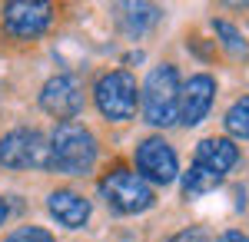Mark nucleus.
<instances>
[{
  "mask_svg": "<svg viewBox=\"0 0 249 242\" xmlns=\"http://www.w3.org/2000/svg\"><path fill=\"white\" fill-rule=\"evenodd\" d=\"M3 242H57L47 229H40V225H23L17 232H10Z\"/></svg>",
  "mask_w": 249,
  "mask_h": 242,
  "instance_id": "obj_16",
  "label": "nucleus"
},
{
  "mask_svg": "<svg viewBox=\"0 0 249 242\" xmlns=\"http://www.w3.org/2000/svg\"><path fill=\"white\" fill-rule=\"evenodd\" d=\"M100 196L107 199V206L113 209L116 216H136V212H146L156 203L153 186L143 183L136 173L130 169H113L100 179Z\"/></svg>",
  "mask_w": 249,
  "mask_h": 242,
  "instance_id": "obj_3",
  "label": "nucleus"
},
{
  "mask_svg": "<svg viewBox=\"0 0 249 242\" xmlns=\"http://www.w3.org/2000/svg\"><path fill=\"white\" fill-rule=\"evenodd\" d=\"M47 209H50V216L57 219L60 225H67V229H83L87 219H90V199H83L80 192L73 189H57V192H50L47 196Z\"/></svg>",
  "mask_w": 249,
  "mask_h": 242,
  "instance_id": "obj_10",
  "label": "nucleus"
},
{
  "mask_svg": "<svg viewBox=\"0 0 249 242\" xmlns=\"http://www.w3.org/2000/svg\"><path fill=\"white\" fill-rule=\"evenodd\" d=\"M136 176L156 186H166L179 176V159L163 136H150L136 146Z\"/></svg>",
  "mask_w": 249,
  "mask_h": 242,
  "instance_id": "obj_6",
  "label": "nucleus"
},
{
  "mask_svg": "<svg viewBox=\"0 0 249 242\" xmlns=\"http://www.w3.org/2000/svg\"><path fill=\"white\" fill-rule=\"evenodd\" d=\"M213 27H216V34L223 37V47H226L230 53H236V56H246V43H243V37L236 34V27H232V23H226V20H216Z\"/></svg>",
  "mask_w": 249,
  "mask_h": 242,
  "instance_id": "obj_15",
  "label": "nucleus"
},
{
  "mask_svg": "<svg viewBox=\"0 0 249 242\" xmlns=\"http://www.w3.org/2000/svg\"><path fill=\"white\" fill-rule=\"evenodd\" d=\"M53 17V7L43 0H10L3 3V30L17 40H34L40 37Z\"/></svg>",
  "mask_w": 249,
  "mask_h": 242,
  "instance_id": "obj_8",
  "label": "nucleus"
},
{
  "mask_svg": "<svg viewBox=\"0 0 249 242\" xmlns=\"http://www.w3.org/2000/svg\"><path fill=\"white\" fill-rule=\"evenodd\" d=\"M0 163L7 169H50V139L37 130H14L0 139Z\"/></svg>",
  "mask_w": 249,
  "mask_h": 242,
  "instance_id": "obj_5",
  "label": "nucleus"
},
{
  "mask_svg": "<svg viewBox=\"0 0 249 242\" xmlns=\"http://www.w3.org/2000/svg\"><path fill=\"white\" fill-rule=\"evenodd\" d=\"M193 163H199V166L226 176V173L239 163V149H236L232 139H223V136L216 139V136H210V139H203V143L196 146V159H193Z\"/></svg>",
  "mask_w": 249,
  "mask_h": 242,
  "instance_id": "obj_11",
  "label": "nucleus"
},
{
  "mask_svg": "<svg viewBox=\"0 0 249 242\" xmlns=\"http://www.w3.org/2000/svg\"><path fill=\"white\" fill-rule=\"evenodd\" d=\"M223 126H226V133H230V136H236V139H249V96L236 100L230 110H226Z\"/></svg>",
  "mask_w": 249,
  "mask_h": 242,
  "instance_id": "obj_14",
  "label": "nucleus"
},
{
  "mask_svg": "<svg viewBox=\"0 0 249 242\" xmlns=\"http://www.w3.org/2000/svg\"><path fill=\"white\" fill-rule=\"evenodd\" d=\"M140 103H143L146 123L173 126L176 113H179V73H176V67H170V63L153 67L150 76H146V83H143Z\"/></svg>",
  "mask_w": 249,
  "mask_h": 242,
  "instance_id": "obj_2",
  "label": "nucleus"
},
{
  "mask_svg": "<svg viewBox=\"0 0 249 242\" xmlns=\"http://www.w3.org/2000/svg\"><path fill=\"white\" fill-rule=\"evenodd\" d=\"M213 100H216V80L210 73H196L186 80V86H179V113L176 123L183 126H199L210 113Z\"/></svg>",
  "mask_w": 249,
  "mask_h": 242,
  "instance_id": "obj_9",
  "label": "nucleus"
},
{
  "mask_svg": "<svg viewBox=\"0 0 249 242\" xmlns=\"http://www.w3.org/2000/svg\"><path fill=\"white\" fill-rule=\"evenodd\" d=\"M40 106L60 123H73V116L83 110V83L73 73L50 76L40 90Z\"/></svg>",
  "mask_w": 249,
  "mask_h": 242,
  "instance_id": "obj_7",
  "label": "nucleus"
},
{
  "mask_svg": "<svg viewBox=\"0 0 249 242\" xmlns=\"http://www.w3.org/2000/svg\"><path fill=\"white\" fill-rule=\"evenodd\" d=\"M219 242H249V236H243V232L230 229V232H223V236H219Z\"/></svg>",
  "mask_w": 249,
  "mask_h": 242,
  "instance_id": "obj_18",
  "label": "nucleus"
},
{
  "mask_svg": "<svg viewBox=\"0 0 249 242\" xmlns=\"http://www.w3.org/2000/svg\"><path fill=\"white\" fill-rule=\"evenodd\" d=\"M219 183H223V176H219V173H213V169L193 163L190 173L183 176V196H186V199H196V196H203V192H213Z\"/></svg>",
  "mask_w": 249,
  "mask_h": 242,
  "instance_id": "obj_13",
  "label": "nucleus"
},
{
  "mask_svg": "<svg viewBox=\"0 0 249 242\" xmlns=\"http://www.w3.org/2000/svg\"><path fill=\"white\" fill-rule=\"evenodd\" d=\"M7 216H10V209H7V203H3V199H0V225L7 223Z\"/></svg>",
  "mask_w": 249,
  "mask_h": 242,
  "instance_id": "obj_19",
  "label": "nucleus"
},
{
  "mask_svg": "<svg viewBox=\"0 0 249 242\" xmlns=\"http://www.w3.org/2000/svg\"><path fill=\"white\" fill-rule=\"evenodd\" d=\"M170 242H210V239H206V232L193 229V232H179V236H173Z\"/></svg>",
  "mask_w": 249,
  "mask_h": 242,
  "instance_id": "obj_17",
  "label": "nucleus"
},
{
  "mask_svg": "<svg viewBox=\"0 0 249 242\" xmlns=\"http://www.w3.org/2000/svg\"><path fill=\"white\" fill-rule=\"evenodd\" d=\"M120 14V27L130 34V37H140L143 30H150L156 20H160V7H150V3H120L116 7Z\"/></svg>",
  "mask_w": 249,
  "mask_h": 242,
  "instance_id": "obj_12",
  "label": "nucleus"
},
{
  "mask_svg": "<svg viewBox=\"0 0 249 242\" xmlns=\"http://www.w3.org/2000/svg\"><path fill=\"white\" fill-rule=\"evenodd\" d=\"M96 106L107 120L113 123H126L136 116V106H140V90H136V80L126 70H113V73L100 76L93 86Z\"/></svg>",
  "mask_w": 249,
  "mask_h": 242,
  "instance_id": "obj_4",
  "label": "nucleus"
},
{
  "mask_svg": "<svg viewBox=\"0 0 249 242\" xmlns=\"http://www.w3.org/2000/svg\"><path fill=\"white\" fill-rule=\"evenodd\" d=\"M96 163V136L80 123H57L50 133V169L63 176H83Z\"/></svg>",
  "mask_w": 249,
  "mask_h": 242,
  "instance_id": "obj_1",
  "label": "nucleus"
}]
</instances>
